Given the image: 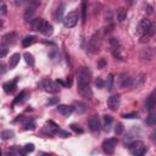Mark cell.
Wrapping results in <instances>:
<instances>
[{
  "label": "cell",
  "instance_id": "cell-4",
  "mask_svg": "<svg viewBox=\"0 0 156 156\" xmlns=\"http://www.w3.org/2000/svg\"><path fill=\"white\" fill-rule=\"evenodd\" d=\"M116 145H117V138H108L106 140H104L101 147H102V151L107 155H112L115 152V149H116Z\"/></svg>",
  "mask_w": 156,
  "mask_h": 156
},
{
  "label": "cell",
  "instance_id": "cell-3",
  "mask_svg": "<svg viewBox=\"0 0 156 156\" xmlns=\"http://www.w3.org/2000/svg\"><path fill=\"white\" fill-rule=\"evenodd\" d=\"M151 26H152V23H151L150 20L143 18V20L139 21V23H138V26H136V33L143 38V37H145V35L149 33Z\"/></svg>",
  "mask_w": 156,
  "mask_h": 156
},
{
  "label": "cell",
  "instance_id": "cell-21",
  "mask_svg": "<svg viewBox=\"0 0 156 156\" xmlns=\"http://www.w3.org/2000/svg\"><path fill=\"white\" fill-rule=\"evenodd\" d=\"M46 126H48V129H49L50 133H58V130H60L58 126H57L55 122H52V121H49V122L46 123Z\"/></svg>",
  "mask_w": 156,
  "mask_h": 156
},
{
  "label": "cell",
  "instance_id": "cell-38",
  "mask_svg": "<svg viewBox=\"0 0 156 156\" xmlns=\"http://www.w3.org/2000/svg\"><path fill=\"white\" fill-rule=\"evenodd\" d=\"M122 117L126 118V119H132V118H135V117H136V113H135V112H132V113H124Z\"/></svg>",
  "mask_w": 156,
  "mask_h": 156
},
{
  "label": "cell",
  "instance_id": "cell-8",
  "mask_svg": "<svg viewBox=\"0 0 156 156\" xmlns=\"http://www.w3.org/2000/svg\"><path fill=\"white\" fill-rule=\"evenodd\" d=\"M78 93L88 100H90L93 98V90L89 85H78Z\"/></svg>",
  "mask_w": 156,
  "mask_h": 156
},
{
  "label": "cell",
  "instance_id": "cell-26",
  "mask_svg": "<svg viewBox=\"0 0 156 156\" xmlns=\"http://www.w3.org/2000/svg\"><path fill=\"white\" fill-rule=\"evenodd\" d=\"M26 96H27V91H21V93L16 96V99L13 100V104H12V105H16V104H18V102H22V101L26 99Z\"/></svg>",
  "mask_w": 156,
  "mask_h": 156
},
{
  "label": "cell",
  "instance_id": "cell-25",
  "mask_svg": "<svg viewBox=\"0 0 156 156\" xmlns=\"http://www.w3.org/2000/svg\"><path fill=\"white\" fill-rule=\"evenodd\" d=\"M23 57H24V61H26L29 66H34V57H33L32 54H29V52H24V54H23Z\"/></svg>",
  "mask_w": 156,
  "mask_h": 156
},
{
  "label": "cell",
  "instance_id": "cell-22",
  "mask_svg": "<svg viewBox=\"0 0 156 156\" xmlns=\"http://www.w3.org/2000/svg\"><path fill=\"white\" fill-rule=\"evenodd\" d=\"M63 9H65V5H63V4H61V5L57 7V10H56V12H55V20H56V21H63V20H62Z\"/></svg>",
  "mask_w": 156,
  "mask_h": 156
},
{
  "label": "cell",
  "instance_id": "cell-6",
  "mask_svg": "<svg viewBox=\"0 0 156 156\" xmlns=\"http://www.w3.org/2000/svg\"><path fill=\"white\" fill-rule=\"evenodd\" d=\"M77 22H78V13H77L76 11L68 12V13L65 16V18H63V24H65V27H67V28L74 27V26L77 24Z\"/></svg>",
  "mask_w": 156,
  "mask_h": 156
},
{
  "label": "cell",
  "instance_id": "cell-34",
  "mask_svg": "<svg viewBox=\"0 0 156 156\" xmlns=\"http://www.w3.org/2000/svg\"><path fill=\"white\" fill-rule=\"evenodd\" d=\"M69 127H71V129H72L74 133H77V134H78V133H79V134H82V133H83V129H82L78 124H76V123H72Z\"/></svg>",
  "mask_w": 156,
  "mask_h": 156
},
{
  "label": "cell",
  "instance_id": "cell-32",
  "mask_svg": "<svg viewBox=\"0 0 156 156\" xmlns=\"http://www.w3.org/2000/svg\"><path fill=\"white\" fill-rule=\"evenodd\" d=\"M35 128V122L33 121V119H30V121H28V122H26L24 123V129H27V130H33Z\"/></svg>",
  "mask_w": 156,
  "mask_h": 156
},
{
  "label": "cell",
  "instance_id": "cell-13",
  "mask_svg": "<svg viewBox=\"0 0 156 156\" xmlns=\"http://www.w3.org/2000/svg\"><path fill=\"white\" fill-rule=\"evenodd\" d=\"M16 39H17V34L15 32H10V33H7V34H5L2 37V43L7 44V45L9 44H13L16 41Z\"/></svg>",
  "mask_w": 156,
  "mask_h": 156
},
{
  "label": "cell",
  "instance_id": "cell-44",
  "mask_svg": "<svg viewBox=\"0 0 156 156\" xmlns=\"http://www.w3.org/2000/svg\"><path fill=\"white\" fill-rule=\"evenodd\" d=\"M146 9H147V12H149V13H150V15H151V13H152V12H154V11H152V7H151V6H150V5H146Z\"/></svg>",
  "mask_w": 156,
  "mask_h": 156
},
{
  "label": "cell",
  "instance_id": "cell-2",
  "mask_svg": "<svg viewBox=\"0 0 156 156\" xmlns=\"http://www.w3.org/2000/svg\"><path fill=\"white\" fill-rule=\"evenodd\" d=\"M129 152L133 156H144L146 152V146L140 140H134L129 144Z\"/></svg>",
  "mask_w": 156,
  "mask_h": 156
},
{
  "label": "cell",
  "instance_id": "cell-37",
  "mask_svg": "<svg viewBox=\"0 0 156 156\" xmlns=\"http://www.w3.org/2000/svg\"><path fill=\"white\" fill-rule=\"evenodd\" d=\"M105 20H106V21H111V20H112V11H111L110 9H107V10L105 11Z\"/></svg>",
  "mask_w": 156,
  "mask_h": 156
},
{
  "label": "cell",
  "instance_id": "cell-1",
  "mask_svg": "<svg viewBox=\"0 0 156 156\" xmlns=\"http://www.w3.org/2000/svg\"><path fill=\"white\" fill-rule=\"evenodd\" d=\"M77 79H78V85H89L91 80V72L88 67L82 66L77 71Z\"/></svg>",
  "mask_w": 156,
  "mask_h": 156
},
{
  "label": "cell",
  "instance_id": "cell-20",
  "mask_svg": "<svg viewBox=\"0 0 156 156\" xmlns=\"http://www.w3.org/2000/svg\"><path fill=\"white\" fill-rule=\"evenodd\" d=\"M112 117L111 116H108V115H106L105 117H104V130L105 132H108L110 130V127H111V124H112Z\"/></svg>",
  "mask_w": 156,
  "mask_h": 156
},
{
  "label": "cell",
  "instance_id": "cell-28",
  "mask_svg": "<svg viewBox=\"0 0 156 156\" xmlns=\"http://www.w3.org/2000/svg\"><path fill=\"white\" fill-rule=\"evenodd\" d=\"M12 136H13V132L10 130V129H7V130H2V132H1V138H2L4 140L10 139V138H12Z\"/></svg>",
  "mask_w": 156,
  "mask_h": 156
},
{
  "label": "cell",
  "instance_id": "cell-14",
  "mask_svg": "<svg viewBox=\"0 0 156 156\" xmlns=\"http://www.w3.org/2000/svg\"><path fill=\"white\" fill-rule=\"evenodd\" d=\"M16 83H17V79L11 80V82H6V83H4V84H2V88H4L5 93H7V94L12 93V91L15 90V88H16Z\"/></svg>",
  "mask_w": 156,
  "mask_h": 156
},
{
  "label": "cell",
  "instance_id": "cell-12",
  "mask_svg": "<svg viewBox=\"0 0 156 156\" xmlns=\"http://www.w3.org/2000/svg\"><path fill=\"white\" fill-rule=\"evenodd\" d=\"M45 22H46V21H44L43 18H34V20H33V21L30 22V24H32V28H33V30L40 32Z\"/></svg>",
  "mask_w": 156,
  "mask_h": 156
},
{
  "label": "cell",
  "instance_id": "cell-24",
  "mask_svg": "<svg viewBox=\"0 0 156 156\" xmlns=\"http://www.w3.org/2000/svg\"><path fill=\"white\" fill-rule=\"evenodd\" d=\"M140 57H141L143 60H151V58H152V54H151L150 49H144V50L141 51V54H140Z\"/></svg>",
  "mask_w": 156,
  "mask_h": 156
},
{
  "label": "cell",
  "instance_id": "cell-46",
  "mask_svg": "<svg viewBox=\"0 0 156 156\" xmlns=\"http://www.w3.org/2000/svg\"><path fill=\"white\" fill-rule=\"evenodd\" d=\"M39 156H50V155H49V154H45V152H41Z\"/></svg>",
  "mask_w": 156,
  "mask_h": 156
},
{
  "label": "cell",
  "instance_id": "cell-43",
  "mask_svg": "<svg viewBox=\"0 0 156 156\" xmlns=\"http://www.w3.org/2000/svg\"><path fill=\"white\" fill-rule=\"evenodd\" d=\"M58 101V98H52V99H50L49 101H48V104L49 105H54V104H56Z\"/></svg>",
  "mask_w": 156,
  "mask_h": 156
},
{
  "label": "cell",
  "instance_id": "cell-33",
  "mask_svg": "<svg viewBox=\"0 0 156 156\" xmlns=\"http://www.w3.org/2000/svg\"><path fill=\"white\" fill-rule=\"evenodd\" d=\"M22 151L24 152V154H28V152H32V151H34V145L30 143V144H26L24 146H23V149H22Z\"/></svg>",
  "mask_w": 156,
  "mask_h": 156
},
{
  "label": "cell",
  "instance_id": "cell-39",
  "mask_svg": "<svg viewBox=\"0 0 156 156\" xmlns=\"http://www.w3.org/2000/svg\"><path fill=\"white\" fill-rule=\"evenodd\" d=\"M105 66H106V61H105V58H100L99 62H98V68H104Z\"/></svg>",
  "mask_w": 156,
  "mask_h": 156
},
{
  "label": "cell",
  "instance_id": "cell-40",
  "mask_svg": "<svg viewBox=\"0 0 156 156\" xmlns=\"http://www.w3.org/2000/svg\"><path fill=\"white\" fill-rule=\"evenodd\" d=\"M95 85H96L98 88H102V87H104V80H102L101 78H98V79L95 80Z\"/></svg>",
  "mask_w": 156,
  "mask_h": 156
},
{
  "label": "cell",
  "instance_id": "cell-5",
  "mask_svg": "<svg viewBox=\"0 0 156 156\" xmlns=\"http://www.w3.org/2000/svg\"><path fill=\"white\" fill-rule=\"evenodd\" d=\"M40 85H41V88L45 91L51 93V94H55V93H57L60 90L58 84L55 83V82H52V80H50V79H43L41 83H40Z\"/></svg>",
  "mask_w": 156,
  "mask_h": 156
},
{
  "label": "cell",
  "instance_id": "cell-23",
  "mask_svg": "<svg viewBox=\"0 0 156 156\" xmlns=\"http://www.w3.org/2000/svg\"><path fill=\"white\" fill-rule=\"evenodd\" d=\"M34 41H35V38H34L33 35H27V37H26V38L22 40V45H23L24 48H27V46L32 45Z\"/></svg>",
  "mask_w": 156,
  "mask_h": 156
},
{
  "label": "cell",
  "instance_id": "cell-11",
  "mask_svg": "<svg viewBox=\"0 0 156 156\" xmlns=\"http://www.w3.org/2000/svg\"><path fill=\"white\" fill-rule=\"evenodd\" d=\"M88 126H89V129H90L91 132H96V130H99L101 126H100V121H99L98 116H93V117L88 121Z\"/></svg>",
  "mask_w": 156,
  "mask_h": 156
},
{
  "label": "cell",
  "instance_id": "cell-18",
  "mask_svg": "<svg viewBox=\"0 0 156 156\" xmlns=\"http://www.w3.org/2000/svg\"><path fill=\"white\" fill-rule=\"evenodd\" d=\"M146 123L149 126H155L156 124V112L155 111H150V113L146 117Z\"/></svg>",
  "mask_w": 156,
  "mask_h": 156
},
{
  "label": "cell",
  "instance_id": "cell-42",
  "mask_svg": "<svg viewBox=\"0 0 156 156\" xmlns=\"http://www.w3.org/2000/svg\"><path fill=\"white\" fill-rule=\"evenodd\" d=\"M0 9H1V13H2V15H5V13L7 12V9H6V5H5L4 2H1V5H0Z\"/></svg>",
  "mask_w": 156,
  "mask_h": 156
},
{
  "label": "cell",
  "instance_id": "cell-30",
  "mask_svg": "<svg viewBox=\"0 0 156 156\" xmlns=\"http://www.w3.org/2000/svg\"><path fill=\"white\" fill-rule=\"evenodd\" d=\"M112 84H113V74L110 73V74L107 76V80H106V87H107L108 90L112 89Z\"/></svg>",
  "mask_w": 156,
  "mask_h": 156
},
{
  "label": "cell",
  "instance_id": "cell-9",
  "mask_svg": "<svg viewBox=\"0 0 156 156\" xmlns=\"http://www.w3.org/2000/svg\"><path fill=\"white\" fill-rule=\"evenodd\" d=\"M107 106L110 110H116L119 106V95H111L107 99Z\"/></svg>",
  "mask_w": 156,
  "mask_h": 156
},
{
  "label": "cell",
  "instance_id": "cell-17",
  "mask_svg": "<svg viewBox=\"0 0 156 156\" xmlns=\"http://www.w3.org/2000/svg\"><path fill=\"white\" fill-rule=\"evenodd\" d=\"M54 28H52V26L50 24V23H48V22H45L44 23V26H43V28H41V30H40V33L41 34H44L45 37H50L51 34H52V30Z\"/></svg>",
  "mask_w": 156,
  "mask_h": 156
},
{
  "label": "cell",
  "instance_id": "cell-16",
  "mask_svg": "<svg viewBox=\"0 0 156 156\" xmlns=\"http://www.w3.org/2000/svg\"><path fill=\"white\" fill-rule=\"evenodd\" d=\"M116 16H117V21L119 23L123 22L126 20V17H127V10L124 7H118L117 9V12H116Z\"/></svg>",
  "mask_w": 156,
  "mask_h": 156
},
{
  "label": "cell",
  "instance_id": "cell-7",
  "mask_svg": "<svg viewBox=\"0 0 156 156\" xmlns=\"http://www.w3.org/2000/svg\"><path fill=\"white\" fill-rule=\"evenodd\" d=\"M155 106H156V88L150 93V95L145 101V108L147 111H152Z\"/></svg>",
  "mask_w": 156,
  "mask_h": 156
},
{
  "label": "cell",
  "instance_id": "cell-19",
  "mask_svg": "<svg viewBox=\"0 0 156 156\" xmlns=\"http://www.w3.org/2000/svg\"><path fill=\"white\" fill-rule=\"evenodd\" d=\"M34 13H35L34 7H28V9H26V12H24V20L32 22V21H33L32 17L34 16Z\"/></svg>",
  "mask_w": 156,
  "mask_h": 156
},
{
  "label": "cell",
  "instance_id": "cell-10",
  "mask_svg": "<svg viewBox=\"0 0 156 156\" xmlns=\"http://www.w3.org/2000/svg\"><path fill=\"white\" fill-rule=\"evenodd\" d=\"M74 111V107H72V106H68V105H58L57 106V112L58 113H61L62 116H66V117H68L72 112Z\"/></svg>",
  "mask_w": 156,
  "mask_h": 156
},
{
  "label": "cell",
  "instance_id": "cell-45",
  "mask_svg": "<svg viewBox=\"0 0 156 156\" xmlns=\"http://www.w3.org/2000/svg\"><path fill=\"white\" fill-rule=\"evenodd\" d=\"M5 72V66H4V63H1V73H4Z\"/></svg>",
  "mask_w": 156,
  "mask_h": 156
},
{
  "label": "cell",
  "instance_id": "cell-31",
  "mask_svg": "<svg viewBox=\"0 0 156 156\" xmlns=\"http://www.w3.org/2000/svg\"><path fill=\"white\" fill-rule=\"evenodd\" d=\"M85 20H87V2L83 1L82 2V21L85 22Z\"/></svg>",
  "mask_w": 156,
  "mask_h": 156
},
{
  "label": "cell",
  "instance_id": "cell-29",
  "mask_svg": "<svg viewBox=\"0 0 156 156\" xmlns=\"http://www.w3.org/2000/svg\"><path fill=\"white\" fill-rule=\"evenodd\" d=\"M154 34H156V23H154L152 26H151V28H150V30H149V33L145 35V37H143L141 38V41H144L145 40V38H149V37H152Z\"/></svg>",
  "mask_w": 156,
  "mask_h": 156
},
{
  "label": "cell",
  "instance_id": "cell-35",
  "mask_svg": "<svg viewBox=\"0 0 156 156\" xmlns=\"http://www.w3.org/2000/svg\"><path fill=\"white\" fill-rule=\"evenodd\" d=\"M122 79H123V82L121 83V87L122 88H127V87H130L132 85V79L130 78L127 77V78H122Z\"/></svg>",
  "mask_w": 156,
  "mask_h": 156
},
{
  "label": "cell",
  "instance_id": "cell-41",
  "mask_svg": "<svg viewBox=\"0 0 156 156\" xmlns=\"http://www.w3.org/2000/svg\"><path fill=\"white\" fill-rule=\"evenodd\" d=\"M58 135L60 136H62V138H67V136H69V133L68 132H66V130H58Z\"/></svg>",
  "mask_w": 156,
  "mask_h": 156
},
{
  "label": "cell",
  "instance_id": "cell-36",
  "mask_svg": "<svg viewBox=\"0 0 156 156\" xmlns=\"http://www.w3.org/2000/svg\"><path fill=\"white\" fill-rule=\"evenodd\" d=\"M123 130H124L123 124H122V123H117V126L115 127V132H116V134H117V135H119V134H122V133H123Z\"/></svg>",
  "mask_w": 156,
  "mask_h": 156
},
{
  "label": "cell",
  "instance_id": "cell-27",
  "mask_svg": "<svg viewBox=\"0 0 156 156\" xmlns=\"http://www.w3.org/2000/svg\"><path fill=\"white\" fill-rule=\"evenodd\" d=\"M7 48L9 45L5 44V43H1L0 44V57H5L6 54H7Z\"/></svg>",
  "mask_w": 156,
  "mask_h": 156
},
{
  "label": "cell",
  "instance_id": "cell-15",
  "mask_svg": "<svg viewBox=\"0 0 156 156\" xmlns=\"http://www.w3.org/2000/svg\"><path fill=\"white\" fill-rule=\"evenodd\" d=\"M20 58H21V55H20V54H13V55L10 57V61H9V67H10V69L15 68V67L18 65Z\"/></svg>",
  "mask_w": 156,
  "mask_h": 156
}]
</instances>
